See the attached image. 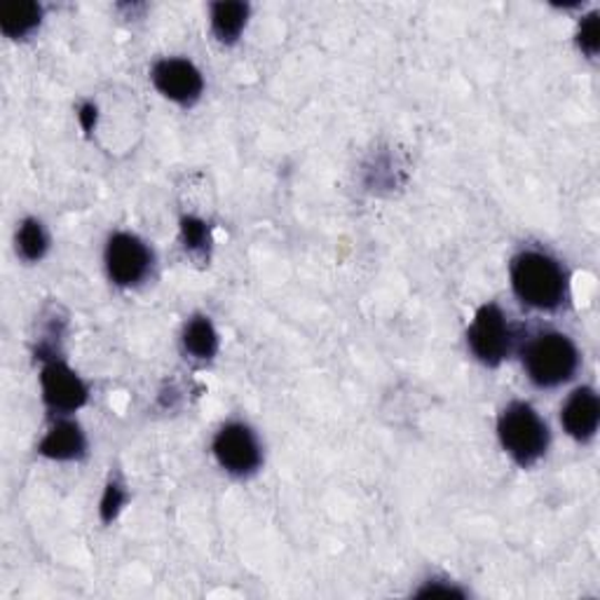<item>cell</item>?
Segmentation results:
<instances>
[{
	"instance_id": "obj_3",
	"label": "cell",
	"mask_w": 600,
	"mask_h": 600,
	"mask_svg": "<svg viewBox=\"0 0 600 600\" xmlns=\"http://www.w3.org/2000/svg\"><path fill=\"white\" fill-rule=\"evenodd\" d=\"M523 368L537 387H558L568 383L579 368V352L563 334H540L523 349Z\"/></svg>"
},
{
	"instance_id": "obj_10",
	"label": "cell",
	"mask_w": 600,
	"mask_h": 600,
	"mask_svg": "<svg viewBox=\"0 0 600 600\" xmlns=\"http://www.w3.org/2000/svg\"><path fill=\"white\" fill-rule=\"evenodd\" d=\"M85 434L71 420H59L38 446L40 455L50 460H78L85 455Z\"/></svg>"
},
{
	"instance_id": "obj_14",
	"label": "cell",
	"mask_w": 600,
	"mask_h": 600,
	"mask_svg": "<svg viewBox=\"0 0 600 600\" xmlns=\"http://www.w3.org/2000/svg\"><path fill=\"white\" fill-rule=\"evenodd\" d=\"M50 246V237L45 233V227L35 218H27L22 225H19L17 233V252L24 261L35 263L45 256Z\"/></svg>"
},
{
	"instance_id": "obj_16",
	"label": "cell",
	"mask_w": 600,
	"mask_h": 600,
	"mask_svg": "<svg viewBox=\"0 0 600 600\" xmlns=\"http://www.w3.org/2000/svg\"><path fill=\"white\" fill-rule=\"evenodd\" d=\"M577 43L582 48L584 54L596 57L598 48H600V17L598 12H591L582 19V24H579L577 31Z\"/></svg>"
},
{
	"instance_id": "obj_13",
	"label": "cell",
	"mask_w": 600,
	"mask_h": 600,
	"mask_svg": "<svg viewBox=\"0 0 600 600\" xmlns=\"http://www.w3.org/2000/svg\"><path fill=\"white\" fill-rule=\"evenodd\" d=\"M183 347L195 359H212L218 352V334L206 317H193L183 328Z\"/></svg>"
},
{
	"instance_id": "obj_12",
	"label": "cell",
	"mask_w": 600,
	"mask_h": 600,
	"mask_svg": "<svg viewBox=\"0 0 600 600\" xmlns=\"http://www.w3.org/2000/svg\"><path fill=\"white\" fill-rule=\"evenodd\" d=\"M43 8L38 3H10L0 8V29L8 38H24L40 27Z\"/></svg>"
},
{
	"instance_id": "obj_18",
	"label": "cell",
	"mask_w": 600,
	"mask_h": 600,
	"mask_svg": "<svg viewBox=\"0 0 600 600\" xmlns=\"http://www.w3.org/2000/svg\"><path fill=\"white\" fill-rule=\"evenodd\" d=\"M78 118H80V125H82V130H85V132H92V130H94V125H96V106H94V103H82Z\"/></svg>"
},
{
	"instance_id": "obj_15",
	"label": "cell",
	"mask_w": 600,
	"mask_h": 600,
	"mask_svg": "<svg viewBox=\"0 0 600 600\" xmlns=\"http://www.w3.org/2000/svg\"><path fill=\"white\" fill-rule=\"evenodd\" d=\"M181 235L191 252L206 250V244H210V227H206V223L195 216L181 218Z\"/></svg>"
},
{
	"instance_id": "obj_7",
	"label": "cell",
	"mask_w": 600,
	"mask_h": 600,
	"mask_svg": "<svg viewBox=\"0 0 600 600\" xmlns=\"http://www.w3.org/2000/svg\"><path fill=\"white\" fill-rule=\"evenodd\" d=\"M155 88L181 106H191L204 90V80L197 67L189 59H162L153 67Z\"/></svg>"
},
{
	"instance_id": "obj_8",
	"label": "cell",
	"mask_w": 600,
	"mask_h": 600,
	"mask_svg": "<svg viewBox=\"0 0 600 600\" xmlns=\"http://www.w3.org/2000/svg\"><path fill=\"white\" fill-rule=\"evenodd\" d=\"M45 404L57 413H73L88 401V387L64 362H48L40 374Z\"/></svg>"
},
{
	"instance_id": "obj_2",
	"label": "cell",
	"mask_w": 600,
	"mask_h": 600,
	"mask_svg": "<svg viewBox=\"0 0 600 600\" xmlns=\"http://www.w3.org/2000/svg\"><path fill=\"white\" fill-rule=\"evenodd\" d=\"M498 437L502 448L511 455L513 462L532 467L547 455L551 434L547 423L530 404H509L498 420Z\"/></svg>"
},
{
	"instance_id": "obj_5",
	"label": "cell",
	"mask_w": 600,
	"mask_h": 600,
	"mask_svg": "<svg viewBox=\"0 0 600 600\" xmlns=\"http://www.w3.org/2000/svg\"><path fill=\"white\" fill-rule=\"evenodd\" d=\"M214 455L218 465L233 476H250L261 467V444L252 427L227 423L214 439Z\"/></svg>"
},
{
	"instance_id": "obj_4",
	"label": "cell",
	"mask_w": 600,
	"mask_h": 600,
	"mask_svg": "<svg viewBox=\"0 0 600 600\" xmlns=\"http://www.w3.org/2000/svg\"><path fill=\"white\" fill-rule=\"evenodd\" d=\"M467 343L471 355L486 366H498L509 357L513 330L498 305L488 303L479 307V313H476L467 330Z\"/></svg>"
},
{
	"instance_id": "obj_9",
	"label": "cell",
	"mask_w": 600,
	"mask_h": 600,
	"mask_svg": "<svg viewBox=\"0 0 600 600\" xmlns=\"http://www.w3.org/2000/svg\"><path fill=\"white\" fill-rule=\"evenodd\" d=\"M561 423L572 439H593L600 423V401L591 387H579L572 391L561 410Z\"/></svg>"
},
{
	"instance_id": "obj_1",
	"label": "cell",
	"mask_w": 600,
	"mask_h": 600,
	"mask_svg": "<svg viewBox=\"0 0 600 600\" xmlns=\"http://www.w3.org/2000/svg\"><path fill=\"white\" fill-rule=\"evenodd\" d=\"M511 286L535 309H556L568 298L563 265L542 252H521L511 261Z\"/></svg>"
},
{
	"instance_id": "obj_17",
	"label": "cell",
	"mask_w": 600,
	"mask_h": 600,
	"mask_svg": "<svg viewBox=\"0 0 600 600\" xmlns=\"http://www.w3.org/2000/svg\"><path fill=\"white\" fill-rule=\"evenodd\" d=\"M125 500H128L125 488H122L118 481L109 484L106 492H103V500H101V519L106 523L113 521L118 511L122 509V505H125Z\"/></svg>"
},
{
	"instance_id": "obj_6",
	"label": "cell",
	"mask_w": 600,
	"mask_h": 600,
	"mask_svg": "<svg viewBox=\"0 0 600 600\" xmlns=\"http://www.w3.org/2000/svg\"><path fill=\"white\" fill-rule=\"evenodd\" d=\"M153 254L132 233H115L106 244V271L118 286H134L149 275Z\"/></svg>"
},
{
	"instance_id": "obj_11",
	"label": "cell",
	"mask_w": 600,
	"mask_h": 600,
	"mask_svg": "<svg viewBox=\"0 0 600 600\" xmlns=\"http://www.w3.org/2000/svg\"><path fill=\"white\" fill-rule=\"evenodd\" d=\"M250 19V6L240 0H225L212 6V31L221 43H235Z\"/></svg>"
}]
</instances>
